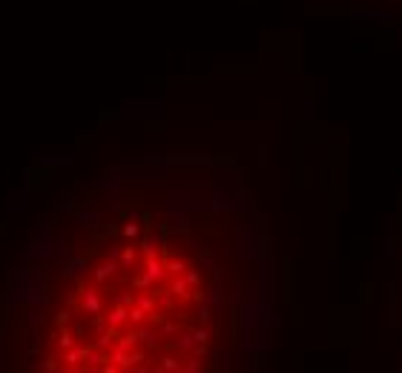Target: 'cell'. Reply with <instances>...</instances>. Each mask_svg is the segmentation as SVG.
Returning <instances> with one entry per match:
<instances>
[{
    "label": "cell",
    "mask_w": 402,
    "mask_h": 373,
    "mask_svg": "<svg viewBox=\"0 0 402 373\" xmlns=\"http://www.w3.org/2000/svg\"><path fill=\"white\" fill-rule=\"evenodd\" d=\"M75 190L18 250L0 302V367L26 373H196L218 342L210 247L172 244L184 218L144 198Z\"/></svg>",
    "instance_id": "1"
}]
</instances>
